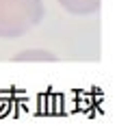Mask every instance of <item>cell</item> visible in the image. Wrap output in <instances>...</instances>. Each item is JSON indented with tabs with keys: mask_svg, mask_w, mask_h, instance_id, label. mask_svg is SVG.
<instances>
[{
	"mask_svg": "<svg viewBox=\"0 0 130 132\" xmlns=\"http://www.w3.org/2000/svg\"><path fill=\"white\" fill-rule=\"evenodd\" d=\"M15 61H54V54L46 50H24L15 56Z\"/></svg>",
	"mask_w": 130,
	"mask_h": 132,
	"instance_id": "3957f363",
	"label": "cell"
},
{
	"mask_svg": "<svg viewBox=\"0 0 130 132\" xmlns=\"http://www.w3.org/2000/svg\"><path fill=\"white\" fill-rule=\"evenodd\" d=\"M43 0H0V39L24 37L41 24Z\"/></svg>",
	"mask_w": 130,
	"mask_h": 132,
	"instance_id": "6da1fadb",
	"label": "cell"
},
{
	"mask_svg": "<svg viewBox=\"0 0 130 132\" xmlns=\"http://www.w3.org/2000/svg\"><path fill=\"white\" fill-rule=\"evenodd\" d=\"M59 4L63 7V11H67L69 15H93L100 11L102 0H56Z\"/></svg>",
	"mask_w": 130,
	"mask_h": 132,
	"instance_id": "7a4b0ae2",
	"label": "cell"
}]
</instances>
